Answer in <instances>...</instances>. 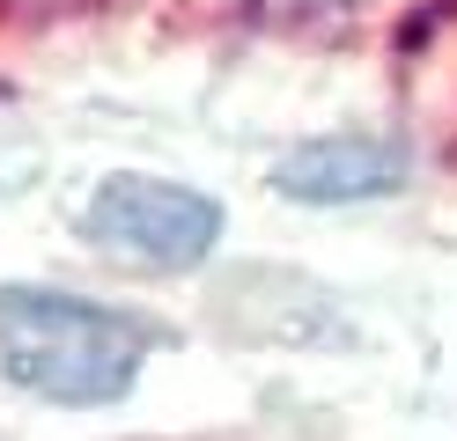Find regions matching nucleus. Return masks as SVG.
<instances>
[{"label":"nucleus","mask_w":457,"mask_h":441,"mask_svg":"<svg viewBox=\"0 0 457 441\" xmlns=\"http://www.w3.org/2000/svg\"><path fill=\"white\" fill-rule=\"evenodd\" d=\"M266 184L295 206H361V199H391L413 184V155L384 133H325L303 140L273 162Z\"/></svg>","instance_id":"3"},{"label":"nucleus","mask_w":457,"mask_h":441,"mask_svg":"<svg viewBox=\"0 0 457 441\" xmlns=\"http://www.w3.org/2000/svg\"><path fill=\"white\" fill-rule=\"evenodd\" d=\"M273 15H332V8H354V0H259Z\"/></svg>","instance_id":"4"},{"label":"nucleus","mask_w":457,"mask_h":441,"mask_svg":"<svg viewBox=\"0 0 457 441\" xmlns=\"http://www.w3.org/2000/svg\"><path fill=\"white\" fill-rule=\"evenodd\" d=\"M221 199L178 184V176H148V169H111L81 206V235L111 257H133L148 273H192L221 250Z\"/></svg>","instance_id":"2"},{"label":"nucleus","mask_w":457,"mask_h":441,"mask_svg":"<svg viewBox=\"0 0 457 441\" xmlns=\"http://www.w3.org/2000/svg\"><path fill=\"white\" fill-rule=\"evenodd\" d=\"M162 346V323L96 302V294H67V287H0V375L37 404H67V412H96L140 390Z\"/></svg>","instance_id":"1"}]
</instances>
